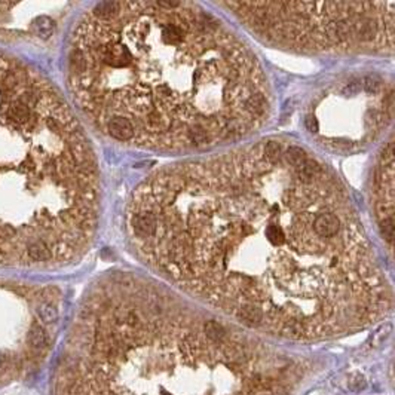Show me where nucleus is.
Listing matches in <instances>:
<instances>
[{
	"label": "nucleus",
	"instance_id": "obj_6",
	"mask_svg": "<svg viewBox=\"0 0 395 395\" xmlns=\"http://www.w3.org/2000/svg\"><path fill=\"white\" fill-rule=\"evenodd\" d=\"M60 302L54 287L0 279V383L22 378L48 357Z\"/></svg>",
	"mask_w": 395,
	"mask_h": 395
},
{
	"label": "nucleus",
	"instance_id": "obj_5",
	"mask_svg": "<svg viewBox=\"0 0 395 395\" xmlns=\"http://www.w3.org/2000/svg\"><path fill=\"white\" fill-rule=\"evenodd\" d=\"M265 43L303 54H391L394 3L224 2Z\"/></svg>",
	"mask_w": 395,
	"mask_h": 395
},
{
	"label": "nucleus",
	"instance_id": "obj_4",
	"mask_svg": "<svg viewBox=\"0 0 395 395\" xmlns=\"http://www.w3.org/2000/svg\"><path fill=\"white\" fill-rule=\"evenodd\" d=\"M98 164L64 97L0 51V268L55 269L91 248Z\"/></svg>",
	"mask_w": 395,
	"mask_h": 395
},
{
	"label": "nucleus",
	"instance_id": "obj_3",
	"mask_svg": "<svg viewBox=\"0 0 395 395\" xmlns=\"http://www.w3.org/2000/svg\"><path fill=\"white\" fill-rule=\"evenodd\" d=\"M309 361L129 275L98 281L61 351L54 395H297Z\"/></svg>",
	"mask_w": 395,
	"mask_h": 395
},
{
	"label": "nucleus",
	"instance_id": "obj_1",
	"mask_svg": "<svg viewBox=\"0 0 395 395\" xmlns=\"http://www.w3.org/2000/svg\"><path fill=\"white\" fill-rule=\"evenodd\" d=\"M126 230L149 268L245 330L323 342L392 309L344 185L282 140L152 172L131 195Z\"/></svg>",
	"mask_w": 395,
	"mask_h": 395
},
{
	"label": "nucleus",
	"instance_id": "obj_7",
	"mask_svg": "<svg viewBox=\"0 0 395 395\" xmlns=\"http://www.w3.org/2000/svg\"><path fill=\"white\" fill-rule=\"evenodd\" d=\"M375 211L378 214L379 226L383 238L392 244L394 240V143L389 141L388 147L379 161L375 172Z\"/></svg>",
	"mask_w": 395,
	"mask_h": 395
},
{
	"label": "nucleus",
	"instance_id": "obj_2",
	"mask_svg": "<svg viewBox=\"0 0 395 395\" xmlns=\"http://www.w3.org/2000/svg\"><path fill=\"white\" fill-rule=\"evenodd\" d=\"M67 85L104 136L162 153L240 141L271 112L256 54L189 2L92 6L70 37Z\"/></svg>",
	"mask_w": 395,
	"mask_h": 395
}]
</instances>
